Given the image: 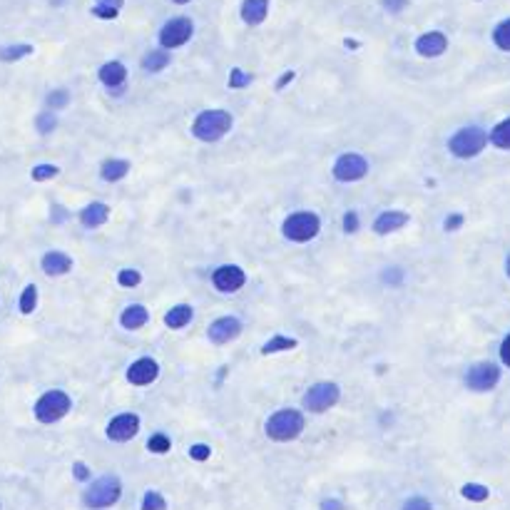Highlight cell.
Here are the masks:
<instances>
[{
	"mask_svg": "<svg viewBox=\"0 0 510 510\" xmlns=\"http://www.w3.org/2000/svg\"><path fill=\"white\" fill-rule=\"evenodd\" d=\"M486 145H488V135L481 130V127H463V130H458L456 135L451 137L448 149H451L456 157L468 160V157H475L478 152H483Z\"/></svg>",
	"mask_w": 510,
	"mask_h": 510,
	"instance_id": "4",
	"label": "cell"
},
{
	"mask_svg": "<svg viewBox=\"0 0 510 510\" xmlns=\"http://www.w3.org/2000/svg\"><path fill=\"white\" fill-rule=\"evenodd\" d=\"M319 510H344V503L338 498H324L319 505Z\"/></svg>",
	"mask_w": 510,
	"mask_h": 510,
	"instance_id": "43",
	"label": "cell"
},
{
	"mask_svg": "<svg viewBox=\"0 0 510 510\" xmlns=\"http://www.w3.org/2000/svg\"><path fill=\"white\" fill-rule=\"evenodd\" d=\"M157 374H160L157 361H152V359H140V361H135L130 368H127V381H130L132 386H147L157 379Z\"/></svg>",
	"mask_w": 510,
	"mask_h": 510,
	"instance_id": "13",
	"label": "cell"
},
{
	"mask_svg": "<svg viewBox=\"0 0 510 510\" xmlns=\"http://www.w3.org/2000/svg\"><path fill=\"white\" fill-rule=\"evenodd\" d=\"M461 224H463V214H451V217L445 220V229H448V231L458 229Z\"/></svg>",
	"mask_w": 510,
	"mask_h": 510,
	"instance_id": "45",
	"label": "cell"
},
{
	"mask_svg": "<svg viewBox=\"0 0 510 510\" xmlns=\"http://www.w3.org/2000/svg\"><path fill=\"white\" fill-rule=\"evenodd\" d=\"M100 83L107 85V88H120V85L125 83V77H127V70L122 63H107V65L100 67Z\"/></svg>",
	"mask_w": 510,
	"mask_h": 510,
	"instance_id": "20",
	"label": "cell"
},
{
	"mask_svg": "<svg viewBox=\"0 0 510 510\" xmlns=\"http://www.w3.org/2000/svg\"><path fill=\"white\" fill-rule=\"evenodd\" d=\"M58 172L60 170L53 165H38V167H33V179H38V182H42V179H53Z\"/></svg>",
	"mask_w": 510,
	"mask_h": 510,
	"instance_id": "34",
	"label": "cell"
},
{
	"mask_svg": "<svg viewBox=\"0 0 510 510\" xmlns=\"http://www.w3.org/2000/svg\"><path fill=\"white\" fill-rule=\"evenodd\" d=\"M461 495L466 500H470V503H483V500H488L491 491H488L486 486H481V483H466V486L461 488Z\"/></svg>",
	"mask_w": 510,
	"mask_h": 510,
	"instance_id": "27",
	"label": "cell"
},
{
	"mask_svg": "<svg viewBox=\"0 0 510 510\" xmlns=\"http://www.w3.org/2000/svg\"><path fill=\"white\" fill-rule=\"evenodd\" d=\"M359 229V217L356 212H346V220H344V231L346 234H351V231Z\"/></svg>",
	"mask_w": 510,
	"mask_h": 510,
	"instance_id": "42",
	"label": "cell"
},
{
	"mask_svg": "<svg viewBox=\"0 0 510 510\" xmlns=\"http://www.w3.org/2000/svg\"><path fill=\"white\" fill-rule=\"evenodd\" d=\"M190 456L195 458V461H207V458L212 456V448H209V445H204V443H195L190 448Z\"/></svg>",
	"mask_w": 510,
	"mask_h": 510,
	"instance_id": "38",
	"label": "cell"
},
{
	"mask_svg": "<svg viewBox=\"0 0 510 510\" xmlns=\"http://www.w3.org/2000/svg\"><path fill=\"white\" fill-rule=\"evenodd\" d=\"M508 277H510V259H508Z\"/></svg>",
	"mask_w": 510,
	"mask_h": 510,
	"instance_id": "50",
	"label": "cell"
},
{
	"mask_svg": "<svg viewBox=\"0 0 510 510\" xmlns=\"http://www.w3.org/2000/svg\"><path fill=\"white\" fill-rule=\"evenodd\" d=\"M254 80V75H249V72L244 70H231V77H229V88H247V85Z\"/></svg>",
	"mask_w": 510,
	"mask_h": 510,
	"instance_id": "35",
	"label": "cell"
},
{
	"mask_svg": "<svg viewBox=\"0 0 510 510\" xmlns=\"http://www.w3.org/2000/svg\"><path fill=\"white\" fill-rule=\"evenodd\" d=\"M401 510H434V503L426 495H411V498L404 500Z\"/></svg>",
	"mask_w": 510,
	"mask_h": 510,
	"instance_id": "33",
	"label": "cell"
},
{
	"mask_svg": "<svg viewBox=\"0 0 510 510\" xmlns=\"http://www.w3.org/2000/svg\"><path fill=\"white\" fill-rule=\"evenodd\" d=\"M117 13L120 10H115V8H105V6H95V8H92V15H97V18H102V20L117 18Z\"/></svg>",
	"mask_w": 510,
	"mask_h": 510,
	"instance_id": "41",
	"label": "cell"
},
{
	"mask_svg": "<svg viewBox=\"0 0 510 510\" xmlns=\"http://www.w3.org/2000/svg\"><path fill=\"white\" fill-rule=\"evenodd\" d=\"M281 229H284L286 239H291V242H309V239H314L319 234L321 220L319 214L314 212H297L291 214V217H286Z\"/></svg>",
	"mask_w": 510,
	"mask_h": 510,
	"instance_id": "5",
	"label": "cell"
},
{
	"mask_svg": "<svg viewBox=\"0 0 510 510\" xmlns=\"http://www.w3.org/2000/svg\"><path fill=\"white\" fill-rule=\"evenodd\" d=\"M498 381H500V368L491 361L475 363V366L468 368V374H466V384L473 391H491V388H495Z\"/></svg>",
	"mask_w": 510,
	"mask_h": 510,
	"instance_id": "9",
	"label": "cell"
},
{
	"mask_svg": "<svg viewBox=\"0 0 510 510\" xmlns=\"http://www.w3.org/2000/svg\"><path fill=\"white\" fill-rule=\"evenodd\" d=\"M107 217H110V207L107 204H88V207L80 212V222H83L88 229H95V227H102L107 222Z\"/></svg>",
	"mask_w": 510,
	"mask_h": 510,
	"instance_id": "19",
	"label": "cell"
},
{
	"mask_svg": "<svg viewBox=\"0 0 510 510\" xmlns=\"http://www.w3.org/2000/svg\"><path fill=\"white\" fill-rule=\"evenodd\" d=\"M493 40H495V45H498L500 50L510 53V18L503 20L498 28L493 30Z\"/></svg>",
	"mask_w": 510,
	"mask_h": 510,
	"instance_id": "29",
	"label": "cell"
},
{
	"mask_svg": "<svg viewBox=\"0 0 510 510\" xmlns=\"http://www.w3.org/2000/svg\"><path fill=\"white\" fill-rule=\"evenodd\" d=\"M35 304H38V289H35V284H28L23 291V297H20V311H23V314H30V311L35 309Z\"/></svg>",
	"mask_w": 510,
	"mask_h": 510,
	"instance_id": "31",
	"label": "cell"
},
{
	"mask_svg": "<svg viewBox=\"0 0 510 510\" xmlns=\"http://www.w3.org/2000/svg\"><path fill=\"white\" fill-rule=\"evenodd\" d=\"M384 6L388 8V10L398 13V10H401V8L406 6V0H384Z\"/></svg>",
	"mask_w": 510,
	"mask_h": 510,
	"instance_id": "46",
	"label": "cell"
},
{
	"mask_svg": "<svg viewBox=\"0 0 510 510\" xmlns=\"http://www.w3.org/2000/svg\"><path fill=\"white\" fill-rule=\"evenodd\" d=\"M140 279H142V277H140V272H135V269H122V272L117 274V281L122 286H137Z\"/></svg>",
	"mask_w": 510,
	"mask_h": 510,
	"instance_id": "36",
	"label": "cell"
},
{
	"mask_svg": "<svg viewBox=\"0 0 510 510\" xmlns=\"http://www.w3.org/2000/svg\"><path fill=\"white\" fill-rule=\"evenodd\" d=\"M127 172H130V162H125V160H107L100 170L105 182H117V179H122Z\"/></svg>",
	"mask_w": 510,
	"mask_h": 510,
	"instance_id": "22",
	"label": "cell"
},
{
	"mask_svg": "<svg viewBox=\"0 0 510 510\" xmlns=\"http://www.w3.org/2000/svg\"><path fill=\"white\" fill-rule=\"evenodd\" d=\"M445 48H448V40H445L443 33H426V35L416 40V50L423 58H438Z\"/></svg>",
	"mask_w": 510,
	"mask_h": 510,
	"instance_id": "15",
	"label": "cell"
},
{
	"mask_svg": "<svg viewBox=\"0 0 510 510\" xmlns=\"http://www.w3.org/2000/svg\"><path fill=\"white\" fill-rule=\"evenodd\" d=\"M42 269L50 277H60V274H67L72 269V259L63 252H48L42 256Z\"/></svg>",
	"mask_w": 510,
	"mask_h": 510,
	"instance_id": "18",
	"label": "cell"
},
{
	"mask_svg": "<svg viewBox=\"0 0 510 510\" xmlns=\"http://www.w3.org/2000/svg\"><path fill=\"white\" fill-rule=\"evenodd\" d=\"M70 411V398L63 391H48L42 393L40 401L35 404V418L40 423H55Z\"/></svg>",
	"mask_w": 510,
	"mask_h": 510,
	"instance_id": "6",
	"label": "cell"
},
{
	"mask_svg": "<svg viewBox=\"0 0 510 510\" xmlns=\"http://www.w3.org/2000/svg\"><path fill=\"white\" fill-rule=\"evenodd\" d=\"M190 321H192V306H187V304H179V306L170 309L165 316V324L170 329H182V327H187Z\"/></svg>",
	"mask_w": 510,
	"mask_h": 510,
	"instance_id": "21",
	"label": "cell"
},
{
	"mask_svg": "<svg viewBox=\"0 0 510 510\" xmlns=\"http://www.w3.org/2000/svg\"><path fill=\"white\" fill-rule=\"evenodd\" d=\"M167 65H170V55H167L165 50H154V53L145 55V60H142V67L147 72H160V70H165Z\"/></svg>",
	"mask_w": 510,
	"mask_h": 510,
	"instance_id": "25",
	"label": "cell"
},
{
	"mask_svg": "<svg viewBox=\"0 0 510 510\" xmlns=\"http://www.w3.org/2000/svg\"><path fill=\"white\" fill-rule=\"evenodd\" d=\"M174 3H190V0H174Z\"/></svg>",
	"mask_w": 510,
	"mask_h": 510,
	"instance_id": "49",
	"label": "cell"
},
{
	"mask_svg": "<svg viewBox=\"0 0 510 510\" xmlns=\"http://www.w3.org/2000/svg\"><path fill=\"white\" fill-rule=\"evenodd\" d=\"M267 436L272 441H294L304 431V416L294 409H281L274 416H269L267 426H264Z\"/></svg>",
	"mask_w": 510,
	"mask_h": 510,
	"instance_id": "2",
	"label": "cell"
},
{
	"mask_svg": "<svg viewBox=\"0 0 510 510\" xmlns=\"http://www.w3.org/2000/svg\"><path fill=\"white\" fill-rule=\"evenodd\" d=\"M294 346H297L294 338H286V336H281V334H274L267 344L261 346V354H279V351L294 349Z\"/></svg>",
	"mask_w": 510,
	"mask_h": 510,
	"instance_id": "26",
	"label": "cell"
},
{
	"mask_svg": "<svg viewBox=\"0 0 510 510\" xmlns=\"http://www.w3.org/2000/svg\"><path fill=\"white\" fill-rule=\"evenodd\" d=\"M170 448H172V441L167 438L165 434H154L152 438L147 441V451H152V453H167Z\"/></svg>",
	"mask_w": 510,
	"mask_h": 510,
	"instance_id": "32",
	"label": "cell"
},
{
	"mask_svg": "<svg viewBox=\"0 0 510 510\" xmlns=\"http://www.w3.org/2000/svg\"><path fill=\"white\" fill-rule=\"evenodd\" d=\"M67 102H70V97H67L65 90H58V92H53V95L48 97V105L55 107V110H58V107H65Z\"/></svg>",
	"mask_w": 510,
	"mask_h": 510,
	"instance_id": "39",
	"label": "cell"
},
{
	"mask_svg": "<svg viewBox=\"0 0 510 510\" xmlns=\"http://www.w3.org/2000/svg\"><path fill=\"white\" fill-rule=\"evenodd\" d=\"M269 13V0H244L242 3V20L247 25L264 23Z\"/></svg>",
	"mask_w": 510,
	"mask_h": 510,
	"instance_id": "17",
	"label": "cell"
},
{
	"mask_svg": "<svg viewBox=\"0 0 510 510\" xmlns=\"http://www.w3.org/2000/svg\"><path fill=\"white\" fill-rule=\"evenodd\" d=\"M229 127H231V115L227 110H207V113H202L195 120L192 132L202 142H214V140L224 137L229 132Z\"/></svg>",
	"mask_w": 510,
	"mask_h": 510,
	"instance_id": "3",
	"label": "cell"
},
{
	"mask_svg": "<svg viewBox=\"0 0 510 510\" xmlns=\"http://www.w3.org/2000/svg\"><path fill=\"white\" fill-rule=\"evenodd\" d=\"M338 401V386L336 384H316L311 386L304 396V409L314 411V413H324Z\"/></svg>",
	"mask_w": 510,
	"mask_h": 510,
	"instance_id": "8",
	"label": "cell"
},
{
	"mask_svg": "<svg viewBox=\"0 0 510 510\" xmlns=\"http://www.w3.org/2000/svg\"><path fill=\"white\" fill-rule=\"evenodd\" d=\"M137 431H140V418L135 413H120L107 423V438L117 441V443L135 438Z\"/></svg>",
	"mask_w": 510,
	"mask_h": 510,
	"instance_id": "11",
	"label": "cell"
},
{
	"mask_svg": "<svg viewBox=\"0 0 510 510\" xmlns=\"http://www.w3.org/2000/svg\"><path fill=\"white\" fill-rule=\"evenodd\" d=\"M140 510H167V498L160 491H147L142 495V505Z\"/></svg>",
	"mask_w": 510,
	"mask_h": 510,
	"instance_id": "28",
	"label": "cell"
},
{
	"mask_svg": "<svg viewBox=\"0 0 510 510\" xmlns=\"http://www.w3.org/2000/svg\"><path fill=\"white\" fill-rule=\"evenodd\" d=\"M289 80H294V72H291V70H289V72H284V77H281L279 83H277V88L281 90V88H284L286 83H289Z\"/></svg>",
	"mask_w": 510,
	"mask_h": 510,
	"instance_id": "48",
	"label": "cell"
},
{
	"mask_svg": "<svg viewBox=\"0 0 510 510\" xmlns=\"http://www.w3.org/2000/svg\"><path fill=\"white\" fill-rule=\"evenodd\" d=\"M500 359H503V363L510 368V334L505 336L503 344H500Z\"/></svg>",
	"mask_w": 510,
	"mask_h": 510,
	"instance_id": "44",
	"label": "cell"
},
{
	"mask_svg": "<svg viewBox=\"0 0 510 510\" xmlns=\"http://www.w3.org/2000/svg\"><path fill=\"white\" fill-rule=\"evenodd\" d=\"M406 224H409V214L406 212H384L374 222V231L376 234H391V231L401 229Z\"/></svg>",
	"mask_w": 510,
	"mask_h": 510,
	"instance_id": "16",
	"label": "cell"
},
{
	"mask_svg": "<svg viewBox=\"0 0 510 510\" xmlns=\"http://www.w3.org/2000/svg\"><path fill=\"white\" fill-rule=\"evenodd\" d=\"M97 6H105V8H115V10H120V8H122V3H125V0H95Z\"/></svg>",
	"mask_w": 510,
	"mask_h": 510,
	"instance_id": "47",
	"label": "cell"
},
{
	"mask_svg": "<svg viewBox=\"0 0 510 510\" xmlns=\"http://www.w3.org/2000/svg\"><path fill=\"white\" fill-rule=\"evenodd\" d=\"M239 334H242V324H239V319H234V316L217 319L212 327H209V338H212L214 344H227L231 338H237Z\"/></svg>",
	"mask_w": 510,
	"mask_h": 510,
	"instance_id": "14",
	"label": "cell"
},
{
	"mask_svg": "<svg viewBox=\"0 0 510 510\" xmlns=\"http://www.w3.org/2000/svg\"><path fill=\"white\" fill-rule=\"evenodd\" d=\"M35 125H38V130H40L42 135H48V132H53V130H55V125H58V120H55V115H40Z\"/></svg>",
	"mask_w": 510,
	"mask_h": 510,
	"instance_id": "37",
	"label": "cell"
},
{
	"mask_svg": "<svg viewBox=\"0 0 510 510\" xmlns=\"http://www.w3.org/2000/svg\"><path fill=\"white\" fill-rule=\"evenodd\" d=\"M366 172H368V162L356 152L341 154L336 160V165H334V177L338 182H359V179L366 177Z\"/></svg>",
	"mask_w": 510,
	"mask_h": 510,
	"instance_id": "7",
	"label": "cell"
},
{
	"mask_svg": "<svg viewBox=\"0 0 510 510\" xmlns=\"http://www.w3.org/2000/svg\"><path fill=\"white\" fill-rule=\"evenodd\" d=\"M192 33H195V25H192L190 18H174V20H170V23H167L165 28L160 30L162 48H167V50L179 48V45H184V42L190 40Z\"/></svg>",
	"mask_w": 510,
	"mask_h": 510,
	"instance_id": "10",
	"label": "cell"
},
{
	"mask_svg": "<svg viewBox=\"0 0 510 510\" xmlns=\"http://www.w3.org/2000/svg\"><path fill=\"white\" fill-rule=\"evenodd\" d=\"M122 498V481L117 475H100L83 493V505L88 510H107Z\"/></svg>",
	"mask_w": 510,
	"mask_h": 510,
	"instance_id": "1",
	"label": "cell"
},
{
	"mask_svg": "<svg viewBox=\"0 0 510 510\" xmlns=\"http://www.w3.org/2000/svg\"><path fill=\"white\" fill-rule=\"evenodd\" d=\"M244 281H247L244 272L239 267H231V264L220 267L217 272L212 274V284L217 286L220 291H237V289H242V286H244Z\"/></svg>",
	"mask_w": 510,
	"mask_h": 510,
	"instance_id": "12",
	"label": "cell"
},
{
	"mask_svg": "<svg viewBox=\"0 0 510 510\" xmlns=\"http://www.w3.org/2000/svg\"><path fill=\"white\" fill-rule=\"evenodd\" d=\"M147 319H149L147 309L140 306V304H135V306L125 309V314H122V327H125V329H140V327H145V324H147Z\"/></svg>",
	"mask_w": 510,
	"mask_h": 510,
	"instance_id": "23",
	"label": "cell"
},
{
	"mask_svg": "<svg viewBox=\"0 0 510 510\" xmlns=\"http://www.w3.org/2000/svg\"><path fill=\"white\" fill-rule=\"evenodd\" d=\"M30 53H33V45H10V48L0 50V60L3 63H13V60H20Z\"/></svg>",
	"mask_w": 510,
	"mask_h": 510,
	"instance_id": "30",
	"label": "cell"
},
{
	"mask_svg": "<svg viewBox=\"0 0 510 510\" xmlns=\"http://www.w3.org/2000/svg\"><path fill=\"white\" fill-rule=\"evenodd\" d=\"M72 475H75L80 483H85V481H90V468L85 466L83 461H77L75 466H72Z\"/></svg>",
	"mask_w": 510,
	"mask_h": 510,
	"instance_id": "40",
	"label": "cell"
},
{
	"mask_svg": "<svg viewBox=\"0 0 510 510\" xmlns=\"http://www.w3.org/2000/svg\"><path fill=\"white\" fill-rule=\"evenodd\" d=\"M488 140H491L495 147L510 149V120H503L500 125L493 127V132L488 135Z\"/></svg>",
	"mask_w": 510,
	"mask_h": 510,
	"instance_id": "24",
	"label": "cell"
}]
</instances>
